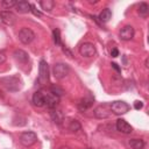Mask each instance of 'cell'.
Returning a JSON list of instances; mask_svg holds the SVG:
<instances>
[{
    "label": "cell",
    "instance_id": "obj_1",
    "mask_svg": "<svg viewBox=\"0 0 149 149\" xmlns=\"http://www.w3.org/2000/svg\"><path fill=\"white\" fill-rule=\"evenodd\" d=\"M0 84L8 91L15 92L19 91L22 86V81L21 78L19 76H7V77H2L0 78Z\"/></svg>",
    "mask_w": 149,
    "mask_h": 149
},
{
    "label": "cell",
    "instance_id": "obj_2",
    "mask_svg": "<svg viewBox=\"0 0 149 149\" xmlns=\"http://www.w3.org/2000/svg\"><path fill=\"white\" fill-rule=\"evenodd\" d=\"M38 70H40V74H38V78H37V83H38V85L43 86L49 80V66H48V63L44 59H42L40 62Z\"/></svg>",
    "mask_w": 149,
    "mask_h": 149
},
{
    "label": "cell",
    "instance_id": "obj_3",
    "mask_svg": "<svg viewBox=\"0 0 149 149\" xmlns=\"http://www.w3.org/2000/svg\"><path fill=\"white\" fill-rule=\"evenodd\" d=\"M70 72V68L65 63H56L52 68V73L56 79H63L65 78Z\"/></svg>",
    "mask_w": 149,
    "mask_h": 149
},
{
    "label": "cell",
    "instance_id": "obj_4",
    "mask_svg": "<svg viewBox=\"0 0 149 149\" xmlns=\"http://www.w3.org/2000/svg\"><path fill=\"white\" fill-rule=\"evenodd\" d=\"M17 36H19V40H20L21 43H23V44H29V43H31V42L34 41V38H35V33H34L30 28L23 27V28L20 29Z\"/></svg>",
    "mask_w": 149,
    "mask_h": 149
},
{
    "label": "cell",
    "instance_id": "obj_5",
    "mask_svg": "<svg viewBox=\"0 0 149 149\" xmlns=\"http://www.w3.org/2000/svg\"><path fill=\"white\" fill-rule=\"evenodd\" d=\"M129 111V105L125 101H121V100H116V101H113L111 102V112L116 114V115H120V114H125Z\"/></svg>",
    "mask_w": 149,
    "mask_h": 149
},
{
    "label": "cell",
    "instance_id": "obj_6",
    "mask_svg": "<svg viewBox=\"0 0 149 149\" xmlns=\"http://www.w3.org/2000/svg\"><path fill=\"white\" fill-rule=\"evenodd\" d=\"M93 114L98 119H106V118H108L112 114V112H111V104H102V105L98 106L93 111Z\"/></svg>",
    "mask_w": 149,
    "mask_h": 149
},
{
    "label": "cell",
    "instance_id": "obj_7",
    "mask_svg": "<svg viewBox=\"0 0 149 149\" xmlns=\"http://www.w3.org/2000/svg\"><path fill=\"white\" fill-rule=\"evenodd\" d=\"M37 141V135L34 132H23L20 135V142L24 147H30Z\"/></svg>",
    "mask_w": 149,
    "mask_h": 149
},
{
    "label": "cell",
    "instance_id": "obj_8",
    "mask_svg": "<svg viewBox=\"0 0 149 149\" xmlns=\"http://www.w3.org/2000/svg\"><path fill=\"white\" fill-rule=\"evenodd\" d=\"M95 52H97L95 47H94L92 43L86 42V43H83V44L79 47V54H80L83 57H86V58L93 57V56L95 55Z\"/></svg>",
    "mask_w": 149,
    "mask_h": 149
},
{
    "label": "cell",
    "instance_id": "obj_9",
    "mask_svg": "<svg viewBox=\"0 0 149 149\" xmlns=\"http://www.w3.org/2000/svg\"><path fill=\"white\" fill-rule=\"evenodd\" d=\"M59 102V98L52 93H48V94H44V105L49 108V109H55L57 107Z\"/></svg>",
    "mask_w": 149,
    "mask_h": 149
},
{
    "label": "cell",
    "instance_id": "obj_10",
    "mask_svg": "<svg viewBox=\"0 0 149 149\" xmlns=\"http://www.w3.org/2000/svg\"><path fill=\"white\" fill-rule=\"evenodd\" d=\"M0 19H1V21H2L5 24H7V26H13V24L15 23V21H16L15 14L12 13L10 10H2V12L0 13Z\"/></svg>",
    "mask_w": 149,
    "mask_h": 149
},
{
    "label": "cell",
    "instance_id": "obj_11",
    "mask_svg": "<svg viewBox=\"0 0 149 149\" xmlns=\"http://www.w3.org/2000/svg\"><path fill=\"white\" fill-rule=\"evenodd\" d=\"M93 101H94V98H93L91 94H87L86 97H84V98H81V99L79 100V102H78V108H79L80 111H86V109H88V108L93 105Z\"/></svg>",
    "mask_w": 149,
    "mask_h": 149
},
{
    "label": "cell",
    "instance_id": "obj_12",
    "mask_svg": "<svg viewBox=\"0 0 149 149\" xmlns=\"http://www.w3.org/2000/svg\"><path fill=\"white\" fill-rule=\"evenodd\" d=\"M116 129L120 133H123V134H130L133 132L132 126L123 119H118L116 120Z\"/></svg>",
    "mask_w": 149,
    "mask_h": 149
},
{
    "label": "cell",
    "instance_id": "obj_13",
    "mask_svg": "<svg viewBox=\"0 0 149 149\" xmlns=\"http://www.w3.org/2000/svg\"><path fill=\"white\" fill-rule=\"evenodd\" d=\"M134 28L132 26H125L120 30V38L123 41H130L134 37Z\"/></svg>",
    "mask_w": 149,
    "mask_h": 149
},
{
    "label": "cell",
    "instance_id": "obj_14",
    "mask_svg": "<svg viewBox=\"0 0 149 149\" xmlns=\"http://www.w3.org/2000/svg\"><path fill=\"white\" fill-rule=\"evenodd\" d=\"M13 56H14L15 61L19 62V63H21V64H26V63L29 61L28 54H27L24 50H21V49H16V50L14 51Z\"/></svg>",
    "mask_w": 149,
    "mask_h": 149
},
{
    "label": "cell",
    "instance_id": "obj_15",
    "mask_svg": "<svg viewBox=\"0 0 149 149\" xmlns=\"http://www.w3.org/2000/svg\"><path fill=\"white\" fill-rule=\"evenodd\" d=\"M15 8H16V12H17V13H20V14H26V13H29V12H30V3H29L28 1L22 0V1L16 2Z\"/></svg>",
    "mask_w": 149,
    "mask_h": 149
},
{
    "label": "cell",
    "instance_id": "obj_16",
    "mask_svg": "<svg viewBox=\"0 0 149 149\" xmlns=\"http://www.w3.org/2000/svg\"><path fill=\"white\" fill-rule=\"evenodd\" d=\"M50 116H51L52 121H54L55 123H57V125H61V123L64 121V114H63V112L59 111V109H56V108H55V109H51Z\"/></svg>",
    "mask_w": 149,
    "mask_h": 149
},
{
    "label": "cell",
    "instance_id": "obj_17",
    "mask_svg": "<svg viewBox=\"0 0 149 149\" xmlns=\"http://www.w3.org/2000/svg\"><path fill=\"white\" fill-rule=\"evenodd\" d=\"M33 102L37 107H43L44 106V94L41 91H36L33 94Z\"/></svg>",
    "mask_w": 149,
    "mask_h": 149
},
{
    "label": "cell",
    "instance_id": "obj_18",
    "mask_svg": "<svg viewBox=\"0 0 149 149\" xmlns=\"http://www.w3.org/2000/svg\"><path fill=\"white\" fill-rule=\"evenodd\" d=\"M129 146L132 149H142L144 147V141L142 139H132L129 140Z\"/></svg>",
    "mask_w": 149,
    "mask_h": 149
},
{
    "label": "cell",
    "instance_id": "obj_19",
    "mask_svg": "<svg viewBox=\"0 0 149 149\" xmlns=\"http://www.w3.org/2000/svg\"><path fill=\"white\" fill-rule=\"evenodd\" d=\"M38 3H40V6H41L42 9L48 10V12H50L55 7V1H52V0H42Z\"/></svg>",
    "mask_w": 149,
    "mask_h": 149
},
{
    "label": "cell",
    "instance_id": "obj_20",
    "mask_svg": "<svg viewBox=\"0 0 149 149\" xmlns=\"http://www.w3.org/2000/svg\"><path fill=\"white\" fill-rule=\"evenodd\" d=\"M111 17H112V12H111L109 8L102 9V12L99 14V20H100L101 22H108Z\"/></svg>",
    "mask_w": 149,
    "mask_h": 149
},
{
    "label": "cell",
    "instance_id": "obj_21",
    "mask_svg": "<svg viewBox=\"0 0 149 149\" xmlns=\"http://www.w3.org/2000/svg\"><path fill=\"white\" fill-rule=\"evenodd\" d=\"M139 14H140V16H143V17H146L147 15H148V13H149V6L146 3V2H142V3H140V6H139Z\"/></svg>",
    "mask_w": 149,
    "mask_h": 149
},
{
    "label": "cell",
    "instance_id": "obj_22",
    "mask_svg": "<svg viewBox=\"0 0 149 149\" xmlns=\"http://www.w3.org/2000/svg\"><path fill=\"white\" fill-rule=\"evenodd\" d=\"M50 93H52V94H55V95H57L59 98V97H62L64 94V90L62 87H59L58 85H52L50 87Z\"/></svg>",
    "mask_w": 149,
    "mask_h": 149
},
{
    "label": "cell",
    "instance_id": "obj_23",
    "mask_svg": "<svg viewBox=\"0 0 149 149\" xmlns=\"http://www.w3.org/2000/svg\"><path fill=\"white\" fill-rule=\"evenodd\" d=\"M80 128H81V126H80L79 121H77V120H71V121H70V123H69V129H70L71 132H78V130H80Z\"/></svg>",
    "mask_w": 149,
    "mask_h": 149
},
{
    "label": "cell",
    "instance_id": "obj_24",
    "mask_svg": "<svg viewBox=\"0 0 149 149\" xmlns=\"http://www.w3.org/2000/svg\"><path fill=\"white\" fill-rule=\"evenodd\" d=\"M1 6L5 9H10L12 7H15L16 6V1L15 0H2L1 1Z\"/></svg>",
    "mask_w": 149,
    "mask_h": 149
},
{
    "label": "cell",
    "instance_id": "obj_25",
    "mask_svg": "<svg viewBox=\"0 0 149 149\" xmlns=\"http://www.w3.org/2000/svg\"><path fill=\"white\" fill-rule=\"evenodd\" d=\"M52 36H54V42H55L57 45H62V42H61V33H59L58 29H54Z\"/></svg>",
    "mask_w": 149,
    "mask_h": 149
},
{
    "label": "cell",
    "instance_id": "obj_26",
    "mask_svg": "<svg viewBox=\"0 0 149 149\" xmlns=\"http://www.w3.org/2000/svg\"><path fill=\"white\" fill-rule=\"evenodd\" d=\"M30 12H31L35 16H42V13H41L40 10H37L36 7H35L34 5H30Z\"/></svg>",
    "mask_w": 149,
    "mask_h": 149
},
{
    "label": "cell",
    "instance_id": "obj_27",
    "mask_svg": "<svg viewBox=\"0 0 149 149\" xmlns=\"http://www.w3.org/2000/svg\"><path fill=\"white\" fill-rule=\"evenodd\" d=\"M142 107H143V102H142V101L136 100V101L134 102V108H135V109H141Z\"/></svg>",
    "mask_w": 149,
    "mask_h": 149
},
{
    "label": "cell",
    "instance_id": "obj_28",
    "mask_svg": "<svg viewBox=\"0 0 149 149\" xmlns=\"http://www.w3.org/2000/svg\"><path fill=\"white\" fill-rule=\"evenodd\" d=\"M6 59H7V56H6V54H5L3 51H0V64L5 63V62H6Z\"/></svg>",
    "mask_w": 149,
    "mask_h": 149
},
{
    "label": "cell",
    "instance_id": "obj_29",
    "mask_svg": "<svg viewBox=\"0 0 149 149\" xmlns=\"http://www.w3.org/2000/svg\"><path fill=\"white\" fill-rule=\"evenodd\" d=\"M111 56H112V57H118V56H119V50H118L116 48L112 49V51H111Z\"/></svg>",
    "mask_w": 149,
    "mask_h": 149
},
{
    "label": "cell",
    "instance_id": "obj_30",
    "mask_svg": "<svg viewBox=\"0 0 149 149\" xmlns=\"http://www.w3.org/2000/svg\"><path fill=\"white\" fill-rule=\"evenodd\" d=\"M111 65H112V68H113V69H114L116 72H121V69L118 66V64H116V63H112Z\"/></svg>",
    "mask_w": 149,
    "mask_h": 149
},
{
    "label": "cell",
    "instance_id": "obj_31",
    "mask_svg": "<svg viewBox=\"0 0 149 149\" xmlns=\"http://www.w3.org/2000/svg\"><path fill=\"white\" fill-rule=\"evenodd\" d=\"M57 149H71V148L68 147V146H61V147H58Z\"/></svg>",
    "mask_w": 149,
    "mask_h": 149
},
{
    "label": "cell",
    "instance_id": "obj_32",
    "mask_svg": "<svg viewBox=\"0 0 149 149\" xmlns=\"http://www.w3.org/2000/svg\"><path fill=\"white\" fill-rule=\"evenodd\" d=\"M144 64H146V68H148V66H149V65H148V58L146 59V63H144Z\"/></svg>",
    "mask_w": 149,
    "mask_h": 149
}]
</instances>
